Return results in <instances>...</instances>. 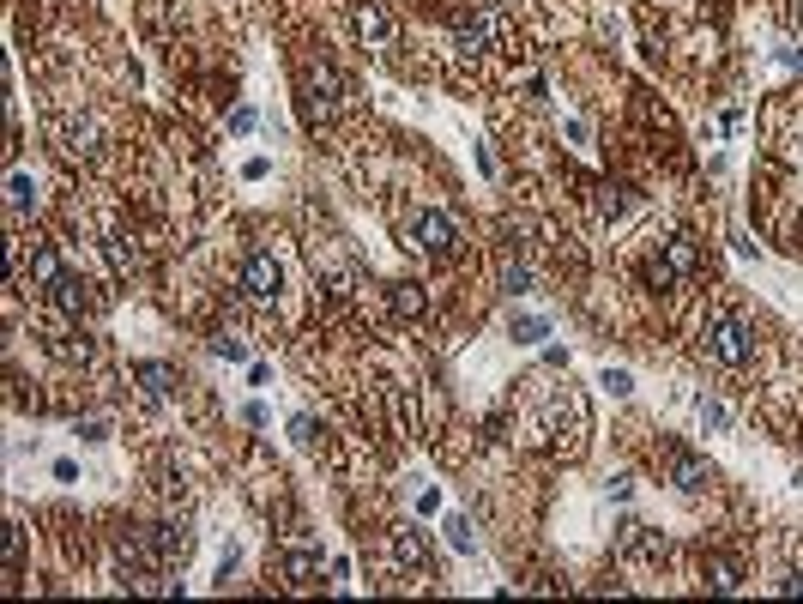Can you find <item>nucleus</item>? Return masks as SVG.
I'll use <instances>...</instances> for the list:
<instances>
[{
    "mask_svg": "<svg viewBox=\"0 0 803 604\" xmlns=\"http://www.w3.org/2000/svg\"><path fill=\"white\" fill-rule=\"evenodd\" d=\"M701 351H707L713 363H725V369H743V363L755 357V333H749L743 315H713V321L701 327Z\"/></svg>",
    "mask_w": 803,
    "mask_h": 604,
    "instance_id": "nucleus-1",
    "label": "nucleus"
},
{
    "mask_svg": "<svg viewBox=\"0 0 803 604\" xmlns=\"http://www.w3.org/2000/svg\"><path fill=\"white\" fill-rule=\"evenodd\" d=\"M695 272H701V242L683 236V230L665 242V254L647 260V284H653V290H671V284H683V278H695Z\"/></svg>",
    "mask_w": 803,
    "mask_h": 604,
    "instance_id": "nucleus-2",
    "label": "nucleus"
},
{
    "mask_svg": "<svg viewBox=\"0 0 803 604\" xmlns=\"http://www.w3.org/2000/svg\"><path fill=\"white\" fill-rule=\"evenodd\" d=\"M502 37H508V25H502V13H490V7H477V13H459V19H453V43H459L465 55L502 49Z\"/></svg>",
    "mask_w": 803,
    "mask_h": 604,
    "instance_id": "nucleus-3",
    "label": "nucleus"
},
{
    "mask_svg": "<svg viewBox=\"0 0 803 604\" xmlns=\"http://www.w3.org/2000/svg\"><path fill=\"white\" fill-rule=\"evenodd\" d=\"M411 242H417L423 254H441V260H447V254H459V224H453L447 212H417V218H411Z\"/></svg>",
    "mask_w": 803,
    "mask_h": 604,
    "instance_id": "nucleus-4",
    "label": "nucleus"
},
{
    "mask_svg": "<svg viewBox=\"0 0 803 604\" xmlns=\"http://www.w3.org/2000/svg\"><path fill=\"white\" fill-rule=\"evenodd\" d=\"M278 284H284V272H278L272 254H248L242 260V296L248 302H278Z\"/></svg>",
    "mask_w": 803,
    "mask_h": 604,
    "instance_id": "nucleus-5",
    "label": "nucleus"
},
{
    "mask_svg": "<svg viewBox=\"0 0 803 604\" xmlns=\"http://www.w3.org/2000/svg\"><path fill=\"white\" fill-rule=\"evenodd\" d=\"M671 484H677L683 496H701V490H713V466L701 460V453L677 447V453H671Z\"/></svg>",
    "mask_w": 803,
    "mask_h": 604,
    "instance_id": "nucleus-6",
    "label": "nucleus"
},
{
    "mask_svg": "<svg viewBox=\"0 0 803 604\" xmlns=\"http://www.w3.org/2000/svg\"><path fill=\"white\" fill-rule=\"evenodd\" d=\"M351 19H357V37L369 43V49H387L399 31H393V19H387V7H381V0H357V7H351Z\"/></svg>",
    "mask_w": 803,
    "mask_h": 604,
    "instance_id": "nucleus-7",
    "label": "nucleus"
},
{
    "mask_svg": "<svg viewBox=\"0 0 803 604\" xmlns=\"http://www.w3.org/2000/svg\"><path fill=\"white\" fill-rule=\"evenodd\" d=\"M97 139H103V127H97L91 115H67V121H61V151H67V158H91Z\"/></svg>",
    "mask_w": 803,
    "mask_h": 604,
    "instance_id": "nucleus-8",
    "label": "nucleus"
},
{
    "mask_svg": "<svg viewBox=\"0 0 803 604\" xmlns=\"http://www.w3.org/2000/svg\"><path fill=\"white\" fill-rule=\"evenodd\" d=\"M393 556H399V568L429 574V544H423V532H417V526H393Z\"/></svg>",
    "mask_w": 803,
    "mask_h": 604,
    "instance_id": "nucleus-9",
    "label": "nucleus"
},
{
    "mask_svg": "<svg viewBox=\"0 0 803 604\" xmlns=\"http://www.w3.org/2000/svg\"><path fill=\"white\" fill-rule=\"evenodd\" d=\"M616 550H622V556H659L665 538H659L653 526H640V520H622V526H616Z\"/></svg>",
    "mask_w": 803,
    "mask_h": 604,
    "instance_id": "nucleus-10",
    "label": "nucleus"
},
{
    "mask_svg": "<svg viewBox=\"0 0 803 604\" xmlns=\"http://www.w3.org/2000/svg\"><path fill=\"white\" fill-rule=\"evenodd\" d=\"M145 544L157 562H182L188 556V526H145Z\"/></svg>",
    "mask_w": 803,
    "mask_h": 604,
    "instance_id": "nucleus-11",
    "label": "nucleus"
},
{
    "mask_svg": "<svg viewBox=\"0 0 803 604\" xmlns=\"http://www.w3.org/2000/svg\"><path fill=\"white\" fill-rule=\"evenodd\" d=\"M308 85H314V91H327V109H339V103L351 97V85H345V73H339L333 61H314V67H308Z\"/></svg>",
    "mask_w": 803,
    "mask_h": 604,
    "instance_id": "nucleus-12",
    "label": "nucleus"
},
{
    "mask_svg": "<svg viewBox=\"0 0 803 604\" xmlns=\"http://www.w3.org/2000/svg\"><path fill=\"white\" fill-rule=\"evenodd\" d=\"M61 278H67V266H61V254H55L49 242H37V248H31V284H43V290H55Z\"/></svg>",
    "mask_w": 803,
    "mask_h": 604,
    "instance_id": "nucleus-13",
    "label": "nucleus"
},
{
    "mask_svg": "<svg viewBox=\"0 0 803 604\" xmlns=\"http://www.w3.org/2000/svg\"><path fill=\"white\" fill-rule=\"evenodd\" d=\"M701 574H707V586H713V592H743V568H737L731 556H707V562H701Z\"/></svg>",
    "mask_w": 803,
    "mask_h": 604,
    "instance_id": "nucleus-14",
    "label": "nucleus"
},
{
    "mask_svg": "<svg viewBox=\"0 0 803 604\" xmlns=\"http://www.w3.org/2000/svg\"><path fill=\"white\" fill-rule=\"evenodd\" d=\"M284 580H290V586H314V580H320V556H314V550H290V556H284Z\"/></svg>",
    "mask_w": 803,
    "mask_h": 604,
    "instance_id": "nucleus-15",
    "label": "nucleus"
},
{
    "mask_svg": "<svg viewBox=\"0 0 803 604\" xmlns=\"http://www.w3.org/2000/svg\"><path fill=\"white\" fill-rule=\"evenodd\" d=\"M55 302H61V315H85V302H91V296H85V284L67 272V278L55 284Z\"/></svg>",
    "mask_w": 803,
    "mask_h": 604,
    "instance_id": "nucleus-16",
    "label": "nucleus"
},
{
    "mask_svg": "<svg viewBox=\"0 0 803 604\" xmlns=\"http://www.w3.org/2000/svg\"><path fill=\"white\" fill-rule=\"evenodd\" d=\"M514 339L520 345H544L550 339V321L544 315H514Z\"/></svg>",
    "mask_w": 803,
    "mask_h": 604,
    "instance_id": "nucleus-17",
    "label": "nucleus"
},
{
    "mask_svg": "<svg viewBox=\"0 0 803 604\" xmlns=\"http://www.w3.org/2000/svg\"><path fill=\"white\" fill-rule=\"evenodd\" d=\"M139 381H145V393H151V399H164V393H170V369H164V363H139Z\"/></svg>",
    "mask_w": 803,
    "mask_h": 604,
    "instance_id": "nucleus-18",
    "label": "nucleus"
},
{
    "mask_svg": "<svg viewBox=\"0 0 803 604\" xmlns=\"http://www.w3.org/2000/svg\"><path fill=\"white\" fill-rule=\"evenodd\" d=\"M447 544H453V550H477V532H471V520H465V514H453V520H447Z\"/></svg>",
    "mask_w": 803,
    "mask_h": 604,
    "instance_id": "nucleus-19",
    "label": "nucleus"
},
{
    "mask_svg": "<svg viewBox=\"0 0 803 604\" xmlns=\"http://www.w3.org/2000/svg\"><path fill=\"white\" fill-rule=\"evenodd\" d=\"M695 423H701V429H725L731 417H725V405H719V399H701V405H695Z\"/></svg>",
    "mask_w": 803,
    "mask_h": 604,
    "instance_id": "nucleus-20",
    "label": "nucleus"
},
{
    "mask_svg": "<svg viewBox=\"0 0 803 604\" xmlns=\"http://www.w3.org/2000/svg\"><path fill=\"white\" fill-rule=\"evenodd\" d=\"M393 302H399L405 315H423V309H429V296H423V284H399V296H393Z\"/></svg>",
    "mask_w": 803,
    "mask_h": 604,
    "instance_id": "nucleus-21",
    "label": "nucleus"
},
{
    "mask_svg": "<svg viewBox=\"0 0 803 604\" xmlns=\"http://www.w3.org/2000/svg\"><path fill=\"white\" fill-rule=\"evenodd\" d=\"M19 562H25V532L7 526V574H19Z\"/></svg>",
    "mask_w": 803,
    "mask_h": 604,
    "instance_id": "nucleus-22",
    "label": "nucleus"
},
{
    "mask_svg": "<svg viewBox=\"0 0 803 604\" xmlns=\"http://www.w3.org/2000/svg\"><path fill=\"white\" fill-rule=\"evenodd\" d=\"M13 206H19V212H31V206H37V188H31V176H13Z\"/></svg>",
    "mask_w": 803,
    "mask_h": 604,
    "instance_id": "nucleus-23",
    "label": "nucleus"
},
{
    "mask_svg": "<svg viewBox=\"0 0 803 604\" xmlns=\"http://www.w3.org/2000/svg\"><path fill=\"white\" fill-rule=\"evenodd\" d=\"M604 387H610L616 399H628V393H634V375H628V369H604Z\"/></svg>",
    "mask_w": 803,
    "mask_h": 604,
    "instance_id": "nucleus-24",
    "label": "nucleus"
},
{
    "mask_svg": "<svg viewBox=\"0 0 803 604\" xmlns=\"http://www.w3.org/2000/svg\"><path fill=\"white\" fill-rule=\"evenodd\" d=\"M502 284H508V290H514V296H520V290H526V284H532V272H526V266H508V272H502Z\"/></svg>",
    "mask_w": 803,
    "mask_h": 604,
    "instance_id": "nucleus-25",
    "label": "nucleus"
},
{
    "mask_svg": "<svg viewBox=\"0 0 803 604\" xmlns=\"http://www.w3.org/2000/svg\"><path fill=\"white\" fill-rule=\"evenodd\" d=\"M598 212H604V218H616V212H622V194H616V188H604V194H598Z\"/></svg>",
    "mask_w": 803,
    "mask_h": 604,
    "instance_id": "nucleus-26",
    "label": "nucleus"
},
{
    "mask_svg": "<svg viewBox=\"0 0 803 604\" xmlns=\"http://www.w3.org/2000/svg\"><path fill=\"white\" fill-rule=\"evenodd\" d=\"M218 357H224V363H248V351H242L236 339H218Z\"/></svg>",
    "mask_w": 803,
    "mask_h": 604,
    "instance_id": "nucleus-27",
    "label": "nucleus"
},
{
    "mask_svg": "<svg viewBox=\"0 0 803 604\" xmlns=\"http://www.w3.org/2000/svg\"><path fill=\"white\" fill-rule=\"evenodd\" d=\"M779 61H785V67H803V43H785V49H779Z\"/></svg>",
    "mask_w": 803,
    "mask_h": 604,
    "instance_id": "nucleus-28",
    "label": "nucleus"
},
{
    "mask_svg": "<svg viewBox=\"0 0 803 604\" xmlns=\"http://www.w3.org/2000/svg\"><path fill=\"white\" fill-rule=\"evenodd\" d=\"M779 592H803V574H785V580H779Z\"/></svg>",
    "mask_w": 803,
    "mask_h": 604,
    "instance_id": "nucleus-29",
    "label": "nucleus"
},
{
    "mask_svg": "<svg viewBox=\"0 0 803 604\" xmlns=\"http://www.w3.org/2000/svg\"><path fill=\"white\" fill-rule=\"evenodd\" d=\"M791 25H797V31H803V0H791Z\"/></svg>",
    "mask_w": 803,
    "mask_h": 604,
    "instance_id": "nucleus-30",
    "label": "nucleus"
}]
</instances>
